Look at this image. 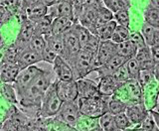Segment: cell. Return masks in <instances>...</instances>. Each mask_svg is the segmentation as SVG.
I'll return each instance as SVG.
<instances>
[{
	"label": "cell",
	"instance_id": "6da1fadb",
	"mask_svg": "<svg viewBox=\"0 0 159 131\" xmlns=\"http://www.w3.org/2000/svg\"><path fill=\"white\" fill-rule=\"evenodd\" d=\"M52 83L50 73L42 70V72L36 75L25 92L18 97L21 108L35 109L39 111L41 100Z\"/></svg>",
	"mask_w": 159,
	"mask_h": 131
},
{
	"label": "cell",
	"instance_id": "7a4b0ae2",
	"mask_svg": "<svg viewBox=\"0 0 159 131\" xmlns=\"http://www.w3.org/2000/svg\"><path fill=\"white\" fill-rule=\"evenodd\" d=\"M108 98L109 97H103L99 93L89 98L79 97L77 102L80 112L87 117L98 119L102 114L107 112Z\"/></svg>",
	"mask_w": 159,
	"mask_h": 131
},
{
	"label": "cell",
	"instance_id": "3957f363",
	"mask_svg": "<svg viewBox=\"0 0 159 131\" xmlns=\"http://www.w3.org/2000/svg\"><path fill=\"white\" fill-rule=\"evenodd\" d=\"M68 63L73 70L75 80L84 79L92 72H96L94 55H92L83 49L75 54Z\"/></svg>",
	"mask_w": 159,
	"mask_h": 131
},
{
	"label": "cell",
	"instance_id": "277c9868",
	"mask_svg": "<svg viewBox=\"0 0 159 131\" xmlns=\"http://www.w3.org/2000/svg\"><path fill=\"white\" fill-rule=\"evenodd\" d=\"M63 102L59 97L56 90V85H55V80L45 93L44 97L41 100V105H40L39 110V117L42 118H51L55 117L58 114L60 108H61Z\"/></svg>",
	"mask_w": 159,
	"mask_h": 131
},
{
	"label": "cell",
	"instance_id": "5b68a950",
	"mask_svg": "<svg viewBox=\"0 0 159 131\" xmlns=\"http://www.w3.org/2000/svg\"><path fill=\"white\" fill-rule=\"evenodd\" d=\"M114 97L121 99L128 104L143 103L142 102V88L137 79H128L119 87L114 93Z\"/></svg>",
	"mask_w": 159,
	"mask_h": 131
},
{
	"label": "cell",
	"instance_id": "8992f818",
	"mask_svg": "<svg viewBox=\"0 0 159 131\" xmlns=\"http://www.w3.org/2000/svg\"><path fill=\"white\" fill-rule=\"evenodd\" d=\"M41 72L42 69L38 68L36 65L30 66V67L20 70L15 82L12 84L17 93L18 97L25 92V89L29 87V84L32 83V80L36 78V75Z\"/></svg>",
	"mask_w": 159,
	"mask_h": 131
},
{
	"label": "cell",
	"instance_id": "52a82bcc",
	"mask_svg": "<svg viewBox=\"0 0 159 131\" xmlns=\"http://www.w3.org/2000/svg\"><path fill=\"white\" fill-rule=\"evenodd\" d=\"M81 116L79 105L77 102H65L62 103L58 114L56 115L57 119L70 126H75Z\"/></svg>",
	"mask_w": 159,
	"mask_h": 131
},
{
	"label": "cell",
	"instance_id": "ba28073f",
	"mask_svg": "<svg viewBox=\"0 0 159 131\" xmlns=\"http://www.w3.org/2000/svg\"><path fill=\"white\" fill-rule=\"evenodd\" d=\"M55 85L56 90L63 102H77L78 94V87L77 80H59L55 79Z\"/></svg>",
	"mask_w": 159,
	"mask_h": 131
},
{
	"label": "cell",
	"instance_id": "9c48e42d",
	"mask_svg": "<svg viewBox=\"0 0 159 131\" xmlns=\"http://www.w3.org/2000/svg\"><path fill=\"white\" fill-rule=\"evenodd\" d=\"M114 55H116V44L113 43L111 40L101 41L98 52L94 55L96 70L101 67V66L106 64L108 60H111Z\"/></svg>",
	"mask_w": 159,
	"mask_h": 131
},
{
	"label": "cell",
	"instance_id": "30bf717a",
	"mask_svg": "<svg viewBox=\"0 0 159 131\" xmlns=\"http://www.w3.org/2000/svg\"><path fill=\"white\" fill-rule=\"evenodd\" d=\"M35 34V26L34 22L27 18L22 19L21 28L17 35L16 41L14 42V45L18 48L19 51H22L25 48L28 47L30 40Z\"/></svg>",
	"mask_w": 159,
	"mask_h": 131
},
{
	"label": "cell",
	"instance_id": "8fae6325",
	"mask_svg": "<svg viewBox=\"0 0 159 131\" xmlns=\"http://www.w3.org/2000/svg\"><path fill=\"white\" fill-rule=\"evenodd\" d=\"M62 36H63L64 46H65V53L63 59H65L68 62L75 54L78 53L81 50V46H80L78 37L74 29V25L70 29H68L67 31H65L62 34Z\"/></svg>",
	"mask_w": 159,
	"mask_h": 131
},
{
	"label": "cell",
	"instance_id": "7c38bea8",
	"mask_svg": "<svg viewBox=\"0 0 159 131\" xmlns=\"http://www.w3.org/2000/svg\"><path fill=\"white\" fill-rule=\"evenodd\" d=\"M159 95V84L156 79L142 87V102L145 108L150 111L154 109Z\"/></svg>",
	"mask_w": 159,
	"mask_h": 131
},
{
	"label": "cell",
	"instance_id": "4fadbf2b",
	"mask_svg": "<svg viewBox=\"0 0 159 131\" xmlns=\"http://www.w3.org/2000/svg\"><path fill=\"white\" fill-rule=\"evenodd\" d=\"M48 14L51 15L53 18L57 16H62V17L70 18L76 22L75 14H74V7L71 0L59 1L58 3L48 7Z\"/></svg>",
	"mask_w": 159,
	"mask_h": 131
},
{
	"label": "cell",
	"instance_id": "5bb4252c",
	"mask_svg": "<svg viewBox=\"0 0 159 131\" xmlns=\"http://www.w3.org/2000/svg\"><path fill=\"white\" fill-rule=\"evenodd\" d=\"M53 65V70L59 80H72L74 79V73L70 64L62 57L57 56Z\"/></svg>",
	"mask_w": 159,
	"mask_h": 131
},
{
	"label": "cell",
	"instance_id": "9a60e30c",
	"mask_svg": "<svg viewBox=\"0 0 159 131\" xmlns=\"http://www.w3.org/2000/svg\"><path fill=\"white\" fill-rule=\"evenodd\" d=\"M148 110L145 108L143 103H135V104H128L125 109V114L128 117L129 121L132 123L133 126L140 125L141 122L148 114Z\"/></svg>",
	"mask_w": 159,
	"mask_h": 131
},
{
	"label": "cell",
	"instance_id": "2e32d148",
	"mask_svg": "<svg viewBox=\"0 0 159 131\" xmlns=\"http://www.w3.org/2000/svg\"><path fill=\"white\" fill-rule=\"evenodd\" d=\"M127 60L125 58H123L119 55H114V56L108 60V61L101 66L96 72L98 74V78H102V77H107V75H111L116 70H118L119 68L125 64V62Z\"/></svg>",
	"mask_w": 159,
	"mask_h": 131
},
{
	"label": "cell",
	"instance_id": "e0dca14e",
	"mask_svg": "<svg viewBox=\"0 0 159 131\" xmlns=\"http://www.w3.org/2000/svg\"><path fill=\"white\" fill-rule=\"evenodd\" d=\"M42 62V57L41 55L38 53L32 51L31 49L28 47L25 48L24 50L19 52L18 59H17V65L20 68V70H23L25 68H28L30 66H34L37 63Z\"/></svg>",
	"mask_w": 159,
	"mask_h": 131
},
{
	"label": "cell",
	"instance_id": "ac0fdd59",
	"mask_svg": "<svg viewBox=\"0 0 159 131\" xmlns=\"http://www.w3.org/2000/svg\"><path fill=\"white\" fill-rule=\"evenodd\" d=\"M121 84H119L112 75L99 78V82L98 84V93L103 97H111Z\"/></svg>",
	"mask_w": 159,
	"mask_h": 131
},
{
	"label": "cell",
	"instance_id": "d6986e66",
	"mask_svg": "<svg viewBox=\"0 0 159 131\" xmlns=\"http://www.w3.org/2000/svg\"><path fill=\"white\" fill-rule=\"evenodd\" d=\"M77 87L79 97L89 98L98 94V84H96L92 79H88L86 78L77 79Z\"/></svg>",
	"mask_w": 159,
	"mask_h": 131
},
{
	"label": "cell",
	"instance_id": "ffe728a7",
	"mask_svg": "<svg viewBox=\"0 0 159 131\" xmlns=\"http://www.w3.org/2000/svg\"><path fill=\"white\" fill-rule=\"evenodd\" d=\"M20 70L17 64H0V82L2 84H13Z\"/></svg>",
	"mask_w": 159,
	"mask_h": 131
},
{
	"label": "cell",
	"instance_id": "44dd1931",
	"mask_svg": "<svg viewBox=\"0 0 159 131\" xmlns=\"http://www.w3.org/2000/svg\"><path fill=\"white\" fill-rule=\"evenodd\" d=\"M134 58L137 60V62L140 65V70H154V67H155L156 64L152 60L150 47L144 46L140 49H138Z\"/></svg>",
	"mask_w": 159,
	"mask_h": 131
},
{
	"label": "cell",
	"instance_id": "7402d4cb",
	"mask_svg": "<svg viewBox=\"0 0 159 131\" xmlns=\"http://www.w3.org/2000/svg\"><path fill=\"white\" fill-rule=\"evenodd\" d=\"M44 37L46 40L47 47L50 50H52L56 55L63 58L65 53V46L62 34H49Z\"/></svg>",
	"mask_w": 159,
	"mask_h": 131
},
{
	"label": "cell",
	"instance_id": "603a6c76",
	"mask_svg": "<svg viewBox=\"0 0 159 131\" xmlns=\"http://www.w3.org/2000/svg\"><path fill=\"white\" fill-rule=\"evenodd\" d=\"M25 16L27 19L31 20V21H36L39 18H41L45 15L48 14V6H46L44 3L41 1H38L34 3L31 6H29L26 10L24 11Z\"/></svg>",
	"mask_w": 159,
	"mask_h": 131
},
{
	"label": "cell",
	"instance_id": "cb8c5ba5",
	"mask_svg": "<svg viewBox=\"0 0 159 131\" xmlns=\"http://www.w3.org/2000/svg\"><path fill=\"white\" fill-rule=\"evenodd\" d=\"M53 17L51 15H45V16L39 18L36 21H34V26H35V33L36 34H41L43 36L51 34L52 31V22H53Z\"/></svg>",
	"mask_w": 159,
	"mask_h": 131
},
{
	"label": "cell",
	"instance_id": "d4e9b609",
	"mask_svg": "<svg viewBox=\"0 0 159 131\" xmlns=\"http://www.w3.org/2000/svg\"><path fill=\"white\" fill-rule=\"evenodd\" d=\"M74 23L76 22L67 17H62V16L55 17L52 22L51 34H63L65 31H67L68 29L71 28L74 25Z\"/></svg>",
	"mask_w": 159,
	"mask_h": 131
},
{
	"label": "cell",
	"instance_id": "484cf974",
	"mask_svg": "<svg viewBox=\"0 0 159 131\" xmlns=\"http://www.w3.org/2000/svg\"><path fill=\"white\" fill-rule=\"evenodd\" d=\"M136 52H137V47L130 41V40H127V41L116 44V54L123 58H125L126 60L135 57Z\"/></svg>",
	"mask_w": 159,
	"mask_h": 131
},
{
	"label": "cell",
	"instance_id": "4316f807",
	"mask_svg": "<svg viewBox=\"0 0 159 131\" xmlns=\"http://www.w3.org/2000/svg\"><path fill=\"white\" fill-rule=\"evenodd\" d=\"M116 22L114 20H111V21L107 22L106 24L102 25L96 29L94 31V34L96 36L101 40V41H107V40H111L114 29L116 27Z\"/></svg>",
	"mask_w": 159,
	"mask_h": 131
},
{
	"label": "cell",
	"instance_id": "83f0119b",
	"mask_svg": "<svg viewBox=\"0 0 159 131\" xmlns=\"http://www.w3.org/2000/svg\"><path fill=\"white\" fill-rule=\"evenodd\" d=\"M0 93L2 97L10 104H19L18 95L12 84H2L0 87Z\"/></svg>",
	"mask_w": 159,
	"mask_h": 131
},
{
	"label": "cell",
	"instance_id": "f1b7e54d",
	"mask_svg": "<svg viewBox=\"0 0 159 131\" xmlns=\"http://www.w3.org/2000/svg\"><path fill=\"white\" fill-rule=\"evenodd\" d=\"M113 20V13L109 9H107L104 5H102V2H101L98 6L97 10V18H96V29L102 25L106 24L107 22H109ZM96 31V30H94ZM94 34V33H93Z\"/></svg>",
	"mask_w": 159,
	"mask_h": 131
},
{
	"label": "cell",
	"instance_id": "f546056e",
	"mask_svg": "<svg viewBox=\"0 0 159 131\" xmlns=\"http://www.w3.org/2000/svg\"><path fill=\"white\" fill-rule=\"evenodd\" d=\"M144 22H146L153 28L159 30V9L151 6L150 4L144 10Z\"/></svg>",
	"mask_w": 159,
	"mask_h": 131
},
{
	"label": "cell",
	"instance_id": "4dcf8cb0",
	"mask_svg": "<svg viewBox=\"0 0 159 131\" xmlns=\"http://www.w3.org/2000/svg\"><path fill=\"white\" fill-rule=\"evenodd\" d=\"M126 107L127 104L124 102H122L121 99L117 98L114 95L109 97L107 102V112L111 113L112 115H116L119 113L125 112Z\"/></svg>",
	"mask_w": 159,
	"mask_h": 131
},
{
	"label": "cell",
	"instance_id": "1f68e13d",
	"mask_svg": "<svg viewBox=\"0 0 159 131\" xmlns=\"http://www.w3.org/2000/svg\"><path fill=\"white\" fill-rule=\"evenodd\" d=\"M19 50L15 46L14 43L11 44L10 46H7L4 48V53L0 60V64L2 63H10V64H16L18 55H19Z\"/></svg>",
	"mask_w": 159,
	"mask_h": 131
},
{
	"label": "cell",
	"instance_id": "d6a6232c",
	"mask_svg": "<svg viewBox=\"0 0 159 131\" xmlns=\"http://www.w3.org/2000/svg\"><path fill=\"white\" fill-rule=\"evenodd\" d=\"M47 44H46V40H45V37L41 34H34V36L32 37V39L30 40L28 48L31 49L32 51L38 53L39 55H42V53L44 52L45 48H46Z\"/></svg>",
	"mask_w": 159,
	"mask_h": 131
},
{
	"label": "cell",
	"instance_id": "836d02e7",
	"mask_svg": "<svg viewBox=\"0 0 159 131\" xmlns=\"http://www.w3.org/2000/svg\"><path fill=\"white\" fill-rule=\"evenodd\" d=\"M98 125L102 128L103 131H119L116 127L114 121V115L109 112L102 114L98 119Z\"/></svg>",
	"mask_w": 159,
	"mask_h": 131
},
{
	"label": "cell",
	"instance_id": "e575fe53",
	"mask_svg": "<svg viewBox=\"0 0 159 131\" xmlns=\"http://www.w3.org/2000/svg\"><path fill=\"white\" fill-rule=\"evenodd\" d=\"M102 2L112 13L130 7V0H102Z\"/></svg>",
	"mask_w": 159,
	"mask_h": 131
},
{
	"label": "cell",
	"instance_id": "d590c367",
	"mask_svg": "<svg viewBox=\"0 0 159 131\" xmlns=\"http://www.w3.org/2000/svg\"><path fill=\"white\" fill-rule=\"evenodd\" d=\"M129 36H130V30H129V27H124V26H120V25H116L111 40L113 43L119 44L121 42L129 40Z\"/></svg>",
	"mask_w": 159,
	"mask_h": 131
},
{
	"label": "cell",
	"instance_id": "8d00e7d4",
	"mask_svg": "<svg viewBox=\"0 0 159 131\" xmlns=\"http://www.w3.org/2000/svg\"><path fill=\"white\" fill-rule=\"evenodd\" d=\"M98 124V120L94 119V118H89L84 116V115H82L80 116L79 120L77 121L76 125H75V128H77L79 131H89L92 128H93L94 126H97Z\"/></svg>",
	"mask_w": 159,
	"mask_h": 131
},
{
	"label": "cell",
	"instance_id": "74e56055",
	"mask_svg": "<svg viewBox=\"0 0 159 131\" xmlns=\"http://www.w3.org/2000/svg\"><path fill=\"white\" fill-rule=\"evenodd\" d=\"M156 30L155 28H153L152 26H150L149 24H147L146 22H144L142 27H141V35L145 41V44L148 47H151L154 45V40H155V34H156Z\"/></svg>",
	"mask_w": 159,
	"mask_h": 131
},
{
	"label": "cell",
	"instance_id": "f35d334b",
	"mask_svg": "<svg viewBox=\"0 0 159 131\" xmlns=\"http://www.w3.org/2000/svg\"><path fill=\"white\" fill-rule=\"evenodd\" d=\"M74 29H75V32H76V35L78 37L80 46H81V49H82L84 47V45L86 44L87 41L89 39V37H91L92 33L89 32V29L84 27L83 25H81L78 22L74 23Z\"/></svg>",
	"mask_w": 159,
	"mask_h": 131
},
{
	"label": "cell",
	"instance_id": "ab89813d",
	"mask_svg": "<svg viewBox=\"0 0 159 131\" xmlns=\"http://www.w3.org/2000/svg\"><path fill=\"white\" fill-rule=\"evenodd\" d=\"M125 68H126V70L128 73V77H129V79H138V75H139V73H140V65L137 62V60L135 58H131L127 60L125 62Z\"/></svg>",
	"mask_w": 159,
	"mask_h": 131
},
{
	"label": "cell",
	"instance_id": "60d3db41",
	"mask_svg": "<svg viewBox=\"0 0 159 131\" xmlns=\"http://www.w3.org/2000/svg\"><path fill=\"white\" fill-rule=\"evenodd\" d=\"M113 20L116 22L117 25H120V26H124V27H129L130 17H129L128 9H122L113 13Z\"/></svg>",
	"mask_w": 159,
	"mask_h": 131
},
{
	"label": "cell",
	"instance_id": "b9f144b4",
	"mask_svg": "<svg viewBox=\"0 0 159 131\" xmlns=\"http://www.w3.org/2000/svg\"><path fill=\"white\" fill-rule=\"evenodd\" d=\"M99 43H101V40H99L96 35L92 34L91 37H89V39L87 41V43L84 45V47L82 49L89 53H91L92 55H96L98 52Z\"/></svg>",
	"mask_w": 159,
	"mask_h": 131
},
{
	"label": "cell",
	"instance_id": "7bdbcfd3",
	"mask_svg": "<svg viewBox=\"0 0 159 131\" xmlns=\"http://www.w3.org/2000/svg\"><path fill=\"white\" fill-rule=\"evenodd\" d=\"M0 5H3L4 7L10 10L13 15L17 13H19L20 15L22 14L21 0H0Z\"/></svg>",
	"mask_w": 159,
	"mask_h": 131
},
{
	"label": "cell",
	"instance_id": "ee69618b",
	"mask_svg": "<svg viewBox=\"0 0 159 131\" xmlns=\"http://www.w3.org/2000/svg\"><path fill=\"white\" fill-rule=\"evenodd\" d=\"M114 121H116V127H117V129L119 131L123 130V129H126L128 127L133 126L132 123L129 121L128 117L126 116L125 112H122V113H119V114L114 115Z\"/></svg>",
	"mask_w": 159,
	"mask_h": 131
},
{
	"label": "cell",
	"instance_id": "f6af8a7d",
	"mask_svg": "<svg viewBox=\"0 0 159 131\" xmlns=\"http://www.w3.org/2000/svg\"><path fill=\"white\" fill-rule=\"evenodd\" d=\"M155 79L154 78V74H153V70H141L140 73H139L138 75V79H137V82L139 83V84L141 85V88L146 85L147 84L151 83L152 80Z\"/></svg>",
	"mask_w": 159,
	"mask_h": 131
},
{
	"label": "cell",
	"instance_id": "bcb514c9",
	"mask_svg": "<svg viewBox=\"0 0 159 131\" xmlns=\"http://www.w3.org/2000/svg\"><path fill=\"white\" fill-rule=\"evenodd\" d=\"M140 127L143 128L144 130H146V131H159L155 122H154L153 117H152V115L150 114V112H148V114L146 115V117L144 118V120L141 122Z\"/></svg>",
	"mask_w": 159,
	"mask_h": 131
},
{
	"label": "cell",
	"instance_id": "7dc6e473",
	"mask_svg": "<svg viewBox=\"0 0 159 131\" xmlns=\"http://www.w3.org/2000/svg\"><path fill=\"white\" fill-rule=\"evenodd\" d=\"M111 75L117 80L119 84H123V83H125L126 80L129 79L128 73H127V70H126L125 65L121 66V67L119 68L118 70H116Z\"/></svg>",
	"mask_w": 159,
	"mask_h": 131
},
{
	"label": "cell",
	"instance_id": "c3c4849f",
	"mask_svg": "<svg viewBox=\"0 0 159 131\" xmlns=\"http://www.w3.org/2000/svg\"><path fill=\"white\" fill-rule=\"evenodd\" d=\"M129 40H130V41L137 47V50L144 47V46H147L140 32H130Z\"/></svg>",
	"mask_w": 159,
	"mask_h": 131
},
{
	"label": "cell",
	"instance_id": "681fc988",
	"mask_svg": "<svg viewBox=\"0 0 159 131\" xmlns=\"http://www.w3.org/2000/svg\"><path fill=\"white\" fill-rule=\"evenodd\" d=\"M2 130L3 131H28V127L26 126H17L12 123L10 120L5 119L2 122Z\"/></svg>",
	"mask_w": 159,
	"mask_h": 131
},
{
	"label": "cell",
	"instance_id": "f907efd6",
	"mask_svg": "<svg viewBox=\"0 0 159 131\" xmlns=\"http://www.w3.org/2000/svg\"><path fill=\"white\" fill-rule=\"evenodd\" d=\"M13 17L12 12L8 10L3 5H0V27H2L4 24L10 21V19Z\"/></svg>",
	"mask_w": 159,
	"mask_h": 131
},
{
	"label": "cell",
	"instance_id": "816d5d0a",
	"mask_svg": "<svg viewBox=\"0 0 159 131\" xmlns=\"http://www.w3.org/2000/svg\"><path fill=\"white\" fill-rule=\"evenodd\" d=\"M57 56H58V55L55 54L52 51V50H50L47 46H46V48H45V50H44V52L41 55L42 61L43 62H46L48 64H53L54 61H55V59L57 58Z\"/></svg>",
	"mask_w": 159,
	"mask_h": 131
},
{
	"label": "cell",
	"instance_id": "f5cc1de1",
	"mask_svg": "<svg viewBox=\"0 0 159 131\" xmlns=\"http://www.w3.org/2000/svg\"><path fill=\"white\" fill-rule=\"evenodd\" d=\"M152 60L155 64L159 63V45H153L150 47Z\"/></svg>",
	"mask_w": 159,
	"mask_h": 131
},
{
	"label": "cell",
	"instance_id": "db71d44e",
	"mask_svg": "<svg viewBox=\"0 0 159 131\" xmlns=\"http://www.w3.org/2000/svg\"><path fill=\"white\" fill-rule=\"evenodd\" d=\"M150 114L152 115V117H153V120H154V122H155V124H156V126L158 127V129H159V112L158 111H156V110H150Z\"/></svg>",
	"mask_w": 159,
	"mask_h": 131
},
{
	"label": "cell",
	"instance_id": "11a10c76",
	"mask_svg": "<svg viewBox=\"0 0 159 131\" xmlns=\"http://www.w3.org/2000/svg\"><path fill=\"white\" fill-rule=\"evenodd\" d=\"M120 131H146L144 130L143 128L140 127V125H135V126H131V127H128L126 129H123Z\"/></svg>",
	"mask_w": 159,
	"mask_h": 131
},
{
	"label": "cell",
	"instance_id": "9f6ffc18",
	"mask_svg": "<svg viewBox=\"0 0 159 131\" xmlns=\"http://www.w3.org/2000/svg\"><path fill=\"white\" fill-rule=\"evenodd\" d=\"M153 74H154V78H155L156 82L159 84V63L156 64V65H155V67H154Z\"/></svg>",
	"mask_w": 159,
	"mask_h": 131
},
{
	"label": "cell",
	"instance_id": "6f0895ef",
	"mask_svg": "<svg viewBox=\"0 0 159 131\" xmlns=\"http://www.w3.org/2000/svg\"><path fill=\"white\" fill-rule=\"evenodd\" d=\"M40 1H41L42 3H44L48 7L52 6V5H54V4H56V3L59 2L58 0H40Z\"/></svg>",
	"mask_w": 159,
	"mask_h": 131
},
{
	"label": "cell",
	"instance_id": "680465c9",
	"mask_svg": "<svg viewBox=\"0 0 159 131\" xmlns=\"http://www.w3.org/2000/svg\"><path fill=\"white\" fill-rule=\"evenodd\" d=\"M149 4H150L151 6L159 9V0H149Z\"/></svg>",
	"mask_w": 159,
	"mask_h": 131
},
{
	"label": "cell",
	"instance_id": "91938a15",
	"mask_svg": "<svg viewBox=\"0 0 159 131\" xmlns=\"http://www.w3.org/2000/svg\"><path fill=\"white\" fill-rule=\"evenodd\" d=\"M63 131H79L77 128H75L74 126H70V125L66 124V126L64 127Z\"/></svg>",
	"mask_w": 159,
	"mask_h": 131
},
{
	"label": "cell",
	"instance_id": "94428289",
	"mask_svg": "<svg viewBox=\"0 0 159 131\" xmlns=\"http://www.w3.org/2000/svg\"><path fill=\"white\" fill-rule=\"evenodd\" d=\"M5 47H6V46H5L4 39H3V37H2L1 33H0V51H1V50H4Z\"/></svg>",
	"mask_w": 159,
	"mask_h": 131
},
{
	"label": "cell",
	"instance_id": "6125c7cd",
	"mask_svg": "<svg viewBox=\"0 0 159 131\" xmlns=\"http://www.w3.org/2000/svg\"><path fill=\"white\" fill-rule=\"evenodd\" d=\"M89 131H103V130H102V128L101 126H99L98 124L97 126H94L93 128H92Z\"/></svg>",
	"mask_w": 159,
	"mask_h": 131
},
{
	"label": "cell",
	"instance_id": "be15d7a7",
	"mask_svg": "<svg viewBox=\"0 0 159 131\" xmlns=\"http://www.w3.org/2000/svg\"><path fill=\"white\" fill-rule=\"evenodd\" d=\"M153 110H156V111H158V112H159V95H158L157 103H156V105H155V107H154V109H153Z\"/></svg>",
	"mask_w": 159,
	"mask_h": 131
},
{
	"label": "cell",
	"instance_id": "e7e4bbea",
	"mask_svg": "<svg viewBox=\"0 0 159 131\" xmlns=\"http://www.w3.org/2000/svg\"><path fill=\"white\" fill-rule=\"evenodd\" d=\"M96 1H98V2H99V1H102V0H96Z\"/></svg>",
	"mask_w": 159,
	"mask_h": 131
},
{
	"label": "cell",
	"instance_id": "03108f58",
	"mask_svg": "<svg viewBox=\"0 0 159 131\" xmlns=\"http://www.w3.org/2000/svg\"><path fill=\"white\" fill-rule=\"evenodd\" d=\"M58 1H64V0H58Z\"/></svg>",
	"mask_w": 159,
	"mask_h": 131
}]
</instances>
